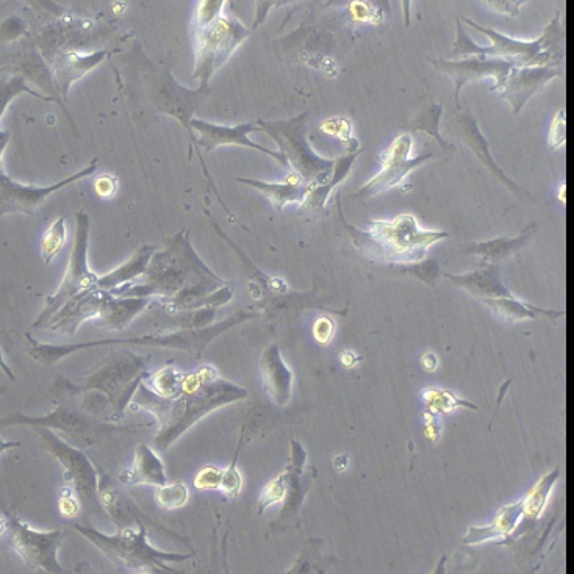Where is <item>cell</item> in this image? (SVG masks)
Instances as JSON below:
<instances>
[{
	"mask_svg": "<svg viewBox=\"0 0 574 574\" xmlns=\"http://www.w3.org/2000/svg\"><path fill=\"white\" fill-rule=\"evenodd\" d=\"M260 370H262L263 382H265L268 395L274 399L277 406H287L291 399L293 373L280 356L277 343L268 346L263 352L262 359H260Z\"/></svg>",
	"mask_w": 574,
	"mask_h": 574,
	"instance_id": "cell-22",
	"label": "cell"
},
{
	"mask_svg": "<svg viewBox=\"0 0 574 574\" xmlns=\"http://www.w3.org/2000/svg\"><path fill=\"white\" fill-rule=\"evenodd\" d=\"M565 143V110H559L551 122L549 130V149L556 151Z\"/></svg>",
	"mask_w": 574,
	"mask_h": 574,
	"instance_id": "cell-44",
	"label": "cell"
},
{
	"mask_svg": "<svg viewBox=\"0 0 574 574\" xmlns=\"http://www.w3.org/2000/svg\"><path fill=\"white\" fill-rule=\"evenodd\" d=\"M223 482V470L215 467H205L196 474L193 485L196 490H219Z\"/></svg>",
	"mask_w": 574,
	"mask_h": 574,
	"instance_id": "cell-43",
	"label": "cell"
},
{
	"mask_svg": "<svg viewBox=\"0 0 574 574\" xmlns=\"http://www.w3.org/2000/svg\"><path fill=\"white\" fill-rule=\"evenodd\" d=\"M7 392V388L4 387H0V395H2V393Z\"/></svg>",
	"mask_w": 574,
	"mask_h": 574,
	"instance_id": "cell-57",
	"label": "cell"
},
{
	"mask_svg": "<svg viewBox=\"0 0 574 574\" xmlns=\"http://www.w3.org/2000/svg\"><path fill=\"white\" fill-rule=\"evenodd\" d=\"M559 198L560 201L565 202V185H562V187H560Z\"/></svg>",
	"mask_w": 574,
	"mask_h": 574,
	"instance_id": "cell-56",
	"label": "cell"
},
{
	"mask_svg": "<svg viewBox=\"0 0 574 574\" xmlns=\"http://www.w3.org/2000/svg\"><path fill=\"white\" fill-rule=\"evenodd\" d=\"M443 116V104L431 102V107L426 108L417 118L409 122V127L412 132H424L431 135L438 144H440V151L445 154H453L456 151L453 143H449L442 133H440V119Z\"/></svg>",
	"mask_w": 574,
	"mask_h": 574,
	"instance_id": "cell-33",
	"label": "cell"
},
{
	"mask_svg": "<svg viewBox=\"0 0 574 574\" xmlns=\"http://www.w3.org/2000/svg\"><path fill=\"white\" fill-rule=\"evenodd\" d=\"M559 476L560 471L557 468L546 474L545 478L537 482V485L532 488L529 495L523 499L524 515L526 517L537 518L542 514L546 503H548L549 493L553 490Z\"/></svg>",
	"mask_w": 574,
	"mask_h": 574,
	"instance_id": "cell-34",
	"label": "cell"
},
{
	"mask_svg": "<svg viewBox=\"0 0 574 574\" xmlns=\"http://www.w3.org/2000/svg\"><path fill=\"white\" fill-rule=\"evenodd\" d=\"M346 224V223H345ZM357 248L368 257L382 263L417 265L426 257L427 249L437 241L448 238V232L421 230L412 215H399L392 221H370V232H359L346 224Z\"/></svg>",
	"mask_w": 574,
	"mask_h": 574,
	"instance_id": "cell-4",
	"label": "cell"
},
{
	"mask_svg": "<svg viewBox=\"0 0 574 574\" xmlns=\"http://www.w3.org/2000/svg\"><path fill=\"white\" fill-rule=\"evenodd\" d=\"M66 244V219L65 216H60L57 221L49 226L46 234L41 243V255L46 265L52 263V260L60 254L61 249L65 248Z\"/></svg>",
	"mask_w": 574,
	"mask_h": 574,
	"instance_id": "cell-36",
	"label": "cell"
},
{
	"mask_svg": "<svg viewBox=\"0 0 574 574\" xmlns=\"http://www.w3.org/2000/svg\"><path fill=\"white\" fill-rule=\"evenodd\" d=\"M188 501V488L183 484H165L157 487L155 503L165 510H176L185 506Z\"/></svg>",
	"mask_w": 574,
	"mask_h": 574,
	"instance_id": "cell-38",
	"label": "cell"
},
{
	"mask_svg": "<svg viewBox=\"0 0 574 574\" xmlns=\"http://www.w3.org/2000/svg\"><path fill=\"white\" fill-rule=\"evenodd\" d=\"M22 93H29L32 94V96L44 99L41 94L35 93V91L27 88L26 80H24V77L15 76L11 77V79L7 80V82H0V119H2V116H4L5 110H7L10 102L13 101L16 96H19V94Z\"/></svg>",
	"mask_w": 574,
	"mask_h": 574,
	"instance_id": "cell-39",
	"label": "cell"
},
{
	"mask_svg": "<svg viewBox=\"0 0 574 574\" xmlns=\"http://www.w3.org/2000/svg\"><path fill=\"white\" fill-rule=\"evenodd\" d=\"M74 531L93 543L116 567L127 571H163L177 573L171 564H182L193 559V554L166 553L154 548L148 540V528L144 524L135 528L118 529L113 535L104 534L88 523H77Z\"/></svg>",
	"mask_w": 574,
	"mask_h": 574,
	"instance_id": "cell-6",
	"label": "cell"
},
{
	"mask_svg": "<svg viewBox=\"0 0 574 574\" xmlns=\"http://www.w3.org/2000/svg\"><path fill=\"white\" fill-rule=\"evenodd\" d=\"M108 54H110L108 51H97L87 55L77 54V52L58 54L55 58L54 69L58 90L63 94V99L68 96L72 83L82 79L91 69L101 65Z\"/></svg>",
	"mask_w": 574,
	"mask_h": 574,
	"instance_id": "cell-26",
	"label": "cell"
},
{
	"mask_svg": "<svg viewBox=\"0 0 574 574\" xmlns=\"http://www.w3.org/2000/svg\"><path fill=\"white\" fill-rule=\"evenodd\" d=\"M183 374L174 365L163 366L155 374H148L143 384L160 398H169L179 390Z\"/></svg>",
	"mask_w": 574,
	"mask_h": 574,
	"instance_id": "cell-35",
	"label": "cell"
},
{
	"mask_svg": "<svg viewBox=\"0 0 574 574\" xmlns=\"http://www.w3.org/2000/svg\"><path fill=\"white\" fill-rule=\"evenodd\" d=\"M534 232L535 226L532 224V226L526 227L517 238H496V240L470 244L465 249V254L481 255L485 265H498L501 260L521 251L531 240Z\"/></svg>",
	"mask_w": 574,
	"mask_h": 574,
	"instance_id": "cell-29",
	"label": "cell"
},
{
	"mask_svg": "<svg viewBox=\"0 0 574 574\" xmlns=\"http://www.w3.org/2000/svg\"><path fill=\"white\" fill-rule=\"evenodd\" d=\"M110 296H112L110 291L99 290V288L83 291L80 295L74 296L71 301L66 302L52 316V320L49 321L47 327L54 332L74 337L77 329L85 321L96 320V318L99 320L101 318Z\"/></svg>",
	"mask_w": 574,
	"mask_h": 574,
	"instance_id": "cell-20",
	"label": "cell"
},
{
	"mask_svg": "<svg viewBox=\"0 0 574 574\" xmlns=\"http://www.w3.org/2000/svg\"><path fill=\"white\" fill-rule=\"evenodd\" d=\"M334 334L335 324L331 318L323 316L320 320H316L315 326H313V335H315L316 341H320L323 345H327V343H331Z\"/></svg>",
	"mask_w": 574,
	"mask_h": 574,
	"instance_id": "cell-47",
	"label": "cell"
},
{
	"mask_svg": "<svg viewBox=\"0 0 574 574\" xmlns=\"http://www.w3.org/2000/svg\"><path fill=\"white\" fill-rule=\"evenodd\" d=\"M456 127L460 140L467 144L468 148L481 160V163H484L485 168H487L496 179L501 180L512 193L517 194L518 198L532 199L531 193L523 190L517 182L510 179V177L504 173L503 168L496 163L492 152H490V144H488L487 138H485L484 133H482L478 121L474 118L473 113L470 112V108L465 107L463 110L457 112Z\"/></svg>",
	"mask_w": 574,
	"mask_h": 574,
	"instance_id": "cell-21",
	"label": "cell"
},
{
	"mask_svg": "<svg viewBox=\"0 0 574 574\" xmlns=\"http://www.w3.org/2000/svg\"><path fill=\"white\" fill-rule=\"evenodd\" d=\"M90 216L85 212L76 213V237H74V246H72L71 259H69L68 270H66L65 279L61 282L60 288L55 291L54 295L46 299V305L41 310L40 315L36 318L33 327L41 329L47 327L52 316L58 310L71 301L74 296L80 295L83 291L96 288L97 276L94 271L90 270L88 265V248H90Z\"/></svg>",
	"mask_w": 574,
	"mask_h": 574,
	"instance_id": "cell-12",
	"label": "cell"
},
{
	"mask_svg": "<svg viewBox=\"0 0 574 574\" xmlns=\"http://www.w3.org/2000/svg\"><path fill=\"white\" fill-rule=\"evenodd\" d=\"M118 481L126 487H135V485L162 487L168 482L165 463L155 454L151 446L143 443L135 449V460H133L132 468L122 471Z\"/></svg>",
	"mask_w": 574,
	"mask_h": 574,
	"instance_id": "cell-23",
	"label": "cell"
},
{
	"mask_svg": "<svg viewBox=\"0 0 574 574\" xmlns=\"http://www.w3.org/2000/svg\"><path fill=\"white\" fill-rule=\"evenodd\" d=\"M309 112L282 121H257V126L268 133L280 154L287 158L290 173L298 174L305 183L318 185L331 176L334 160L321 157L313 151L307 138Z\"/></svg>",
	"mask_w": 574,
	"mask_h": 574,
	"instance_id": "cell-8",
	"label": "cell"
},
{
	"mask_svg": "<svg viewBox=\"0 0 574 574\" xmlns=\"http://www.w3.org/2000/svg\"><path fill=\"white\" fill-rule=\"evenodd\" d=\"M76 493L72 492V488L68 487L61 492L60 496V512L68 518L77 517V515L82 512L80 509L79 499H77Z\"/></svg>",
	"mask_w": 574,
	"mask_h": 574,
	"instance_id": "cell-45",
	"label": "cell"
},
{
	"mask_svg": "<svg viewBox=\"0 0 574 574\" xmlns=\"http://www.w3.org/2000/svg\"><path fill=\"white\" fill-rule=\"evenodd\" d=\"M346 467H348V460H346V456L337 457V459H335V468H337V470L343 471Z\"/></svg>",
	"mask_w": 574,
	"mask_h": 574,
	"instance_id": "cell-54",
	"label": "cell"
},
{
	"mask_svg": "<svg viewBox=\"0 0 574 574\" xmlns=\"http://www.w3.org/2000/svg\"><path fill=\"white\" fill-rule=\"evenodd\" d=\"M224 7H226V2L223 0H204L201 2L196 8V15H194V29L207 26L210 22L215 21L218 16L223 15Z\"/></svg>",
	"mask_w": 574,
	"mask_h": 574,
	"instance_id": "cell-42",
	"label": "cell"
},
{
	"mask_svg": "<svg viewBox=\"0 0 574 574\" xmlns=\"http://www.w3.org/2000/svg\"><path fill=\"white\" fill-rule=\"evenodd\" d=\"M456 287L463 288L468 291L470 295L478 299L488 298H510L509 288L503 284L501 273L496 265H487L481 270L473 271V273L463 274V276H453V274H445Z\"/></svg>",
	"mask_w": 574,
	"mask_h": 574,
	"instance_id": "cell-24",
	"label": "cell"
},
{
	"mask_svg": "<svg viewBox=\"0 0 574 574\" xmlns=\"http://www.w3.org/2000/svg\"><path fill=\"white\" fill-rule=\"evenodd\" d=\"M485 305H487L490 312L499 318V320L504 321V323H518V321L523 320H534L539 315L548 316V318H559V316L564 315V312H553V310L540 309V307H534L528 302L520 301V299L510 296V298H488L482 299Z\"/></svg>",
	"mask_w": 574,
	"mask_h": 574,
	"instance_id": "cell-32",
	"label": "cell"
},
{
	"mask_svg": "<svg viewBox=\"0 0 574 574\" xmlns=\"http://www.w3.org/2000/svg\"><path fill=\"white\" fill-rule=\"evenodd\" d=\"M0 370L4 371L5 376L10 379V381H16L15 373L11 370L10 365H8L7 360H5L4 354L0 351Z\"/></svg>",
	"mask_w": 574,
	"mask_h": 574,
	"instance_id": "cell-51",
	"label": "cell"
},
{
	"mask_svg": "<svg viewBox=\"0 0 574 574\" xmlns=\"http://www.w3.org/2000/svg\"><path fill=\"white\" fill-rule=\"evenodd\" d=\"M362 152L363 149L359 148L356 151L349 152L348 155H343V157L334 160V169H332L331 176L327 177L324 182L310 187L309 193H307L304 202H302V209L307 210L309 213H324L329 194L348 177L349 171H351L357 157Z\"/></svg>",
	"mask_w": 574,
	"mask_h": 574,
	"instance_id": "cell-27",
	"label": "cell"
},
{
	"mask_svg": "<svg viewBox=\"0 0 574 574\" xmlns=\"http://www.w3.org/2000/svg\"><path fill=\"white\" fill-rule=\"evenodd\" d=\"M155 251H157L155 246H149V244L141 246L127 262L122 263L121 266L105 274V276H99L96 288L112 293V291L140 279L148 271L149 263H151L152 255L155 254Z\"/></svg>",
	"mask_w": 574,
	"mask_h": 574,
	"instance_id": "cell-28",
	"label": "cell"
},
{
	"mask_svg": "<svg viewBox=\"0 0 574 574\" xmlns=\"http://www.w3.org/2000/svg\"><path fill=\"white\" fill-rule=\"evenodd\" d=\"M243 434L244 429L241 431L240 443H238L237 453H235L234 460L230 463L229 468L223 470V482H221V488L219 490H223L226 493L227 498L235 499L240 493L241 484V474L238 473L237 465H238V456H240L241 451V443H243Z\"/></svg>",
	"mask_w": 574,
	"mask_h": 574,
	"instance_id": "cell-40",
	"label": "cell"
},
{
	"mask_svg": "<svg viewBox=\"0 0 574 574\" xmlns=\"http://www.w3.org/2000/svg\"><path fill=\"white\" fill-rule=\"evenodd\" d=\"M321 129L326 133H331L334 137H340L341 140L351 141V122L343 118L331 119L321 124Z\"/></svg>",
	"mask_w": 574,
	"mask_h": 574,
	"instance_id": "cell-46",
	"label": "cell"
},
{
	"mask_svg": "<svg viewBox=\"0 0 574 574\" xmlns=\"http://www.w3.org/2000/svg\"><path fill=\"white\" fill-rule=\"evenodd\" d=\"M5 532H7V520H2V518H0V537H2Z\"/></svg>",
	"mask_w": 574,
	"mask_h": 574,
	"instance_id": "cell-55",
	"label": "cell"
},
{
	"mask_svg": "<svg viewBox=\"0 0 574 574\" xmlns=\"http://www.w3.org/2000/svg\"><path fill=\"white\" fill-rule=\"evenodd\" d=\"M11 426L46 427L54 432H61L69 437L76 448H88L97 442V438L113 432H132L135 429H148L143 424L137 426L122 427L105 424L104 421L90 417L88 413L74 412L68 407L60 406L43 417H30L24 413H10L7 417L0 418V429Z\"/></svg>",
	"mask_w": 574,
	"mask_h": 574,
	"instance_id": "cell-11",
	"label": "cell"
},
{
	"mask_svg": "<svg viewBox=\"0 0 574 574\" xmlns=\"http://www.w3.org/2000/svg\"><path fill=\"white\" fill-rule=\"evenodd\" d=\"M143 382L129 409L148 410L154 415L157 421L155 448L160 453L168 451L202 418L248 396L246 388L226 381L210 365L201 366L194 373L183 374L179 390L169 398L154 395Z\"/></svg>",
	"mask_w": 574,
	"mask_h": 574,
	"instance_id": "cell-2",
	"label": "cell"
},
{
	"mask_svg": "<svg viewBox=\"0 0 574 574\" xmlns=\"http://www.w3.org/2000/svg\"><path fill=\"white\" fill-rule=\"evenodd\" d=\"M33 429L40 437L43 448L63 467V479L66 484L71 485L72 492L76 493L85 517H99V514H105L99 501V476L87 454L71 443L63 442L51 429L46 427H33Z\"/></svg>",
	"mask_w": 574,
	"mask_h": 574,
	"instance_id": "cell-9",
	"label": "cell"
},
{
	"mask_svg": "<svg viewBox=\"0 0 574 574\" xmlns=\"http://www.w3.org/2000/svg\"><path fill=\"white\" fill-rule=\"evenodd\" d=\"M152 299L149 298H119L112 295L105 305L104 312L99 318V326L108 331H122L143 312Z\"/></svg>",
	"mask_w": 574,
	"mask_h": 574,
	"instance_id": "cell-30",
	"label": "cell"
},
{
	"mask_svg": "<svg viewBox=\"0 0 574 574\" xmlns=\"http://www.w3.org/2000/svg\"><path fill=\"white\" fill-rule=\"evenodd\" d=\"M148 374L143 359L130 356L126 360L108 363L101 370L85 377L80 384L63 382L60 390L74 396L99 393L102 401L96 413H108V420L116 423L126 417L133 396Z\"/></svg>",
	"mask_w": 574,
	"mask_h": 574,
	"instance_id": "cell-7",
	"label": "cell"
},
{
	"mask_svg": "<svg viewBox=\"0 0 574 574\" xmlns=\"http://www.w3.org/2000/svg\"><path fill=\"white\" fill-rule=\"evenodd\" d=\"M287 495V484H285V474H280L276 479L265 485L259 499V515H263L268 507L273 504L282 503Z\"/></svg>",
	"mask_w": 574,
	"mask_h": 574,
	"instance_id": "cell-41",
	"label": "cell"
},
{
	"mask_svg": "<svg viewBox=\"0 0 574 574\" xmlns=\"http://www.w3.org/2000/svg\"><path fill=\"white\" fill-rule=\"evenodd\" d=\"M351 15L356 21L377 22L376 13L370 4H363V2H356L351 5Z\"/></svg>",
	"mask_w": 574,
	"mask_h": 574,
	"instance_id": "cell-49",
	"label": "cell"
},
{
	"mask_svg": "<svg viewBox=\"0 0 574 574\" xmlns=\"http://www.w3.org/2000/svg\"><path fill=\"white\" fill-rule=\"evenodd\" d=\"M5 520H7L5 534H8L11 546L15 548L27 567L44 573H65V568L58 562V551L65 540V532L61 529L36 531L15 515H8Z\"/></svg>",
	"mask_w": 574,
	"mask_h": 574,
	"instance_id": "cell-13",
	"label": "cell"
},
{
	"mask_svg": "<svg viewBox=\"0 0 574 574\" xmlns=\"http://www.w3.org/2000/svg\"><path fill=\"white\" fill-rule=\"evenodd\" d=\"M188 127L199 133V138L196 140V149H198L199 152V160H201L202 166H204L205 177L209 180L212 188H215V185H213L212 179H210L209 171L205 168L204 157H202L199 149H204L205 154H210V152L215 151L216 148L234 144V146L254 149V151L270 155L277 163H280V165L290 171V166H288L287 158H285L284 155L280 154L279 151H270V149L263 148V146L254 143V141L249 138V133L260 132V130H262L257 124H254V122L229 127L218 126V124H212V122L202 121V119L191 118L190 122H188Z\"/></svg>",
	"mask_w": 574,
	"mask_h": 574,
	"instance_id": "cell-17",
	"label": "cell"
},
{
	"mask_svg": "<svg viewBox=\"0 0 574 574\" xmlns=\"http://www.w3.org/2000/svg\"><path fill=\"white\" fill-rule=\"evenodd\" d=\"M94 188L101 198H113L118 190V180L113 176H101L94 183Z\"/></svg>",
	"mask_w": 574,
	"mask_h": 574,
	"instance_id": "cell-48",
	"label": "cell"
},
{
	"mask_svg": "<svg viewBox=\"0 0 574 574\" xmlns=\"http://www.w3.org/2000/svg\"><path fill=\"white\" fill-rule=\"evenodd\" d=\"M254 29L244 27L234 15H221L207 26L194 29L196 66L193 77L201 82L202 90L209 88L210 79L232 57L240 44Z\"/></svg>",
	"mask_w": 574,
	"mask_h": 574,
	"instance_id": "cell-10",
	"label": "cell"
},
{
	"mask_svg": "<svg viewBox=\"0 0 574 574\" xmlns=\"http://www.w3.org/2000/svg\"><path fill=\"white\" fill-rule=\"evenodd\" d=\"M564 76V68H553V66L514 68L507 76L499 97L509 102L512 112L518 116L532 96L542 93L551 80L564 79Z\"/></svg>",
	"mask_w": 574,
	"mask_h": 574,
	"instance_id": "cell-19",
	"label": "cell"
},
{
	"mask_svg": "<svg viewBox=\"0 0 574 574\" xmlns=\"http://www.w3.org/2000/svg\"><path fill=\"white\" fill-rule=\"evenodd\" d=\"M524 515L523 499L515 504L503 507L499 510L498 517L493 520L492 524L484 526V528H470L467 537L463 542L468 545H476V543L487 542V540L501 539L507 537L510 532L517 528L518 521Z\"/></svg>",
	"mask_w": 574,
	"mask_h": 574,
	"instance_id": "cell-31",
	"label": "cell"
},
{
	"mask_svg": "<svg viewBox=\"0 0 574 574\" xmlns=\"http://www.w3.org/2000/svg\"><path fill=\"white\" fill-rule=\"evenodd\" d=\"M96 470L97 476H99V501H101L102 509H104L107 517L118 526V529L135 528V526L144 524L146 528H152L155 529V531L173 535L174 539L182 540L185 545H188L187 540L183 539V537L177 535L176 532L163 528V524L149 517V515L116 484L115 479H113L101 465H96Z\"/></svg>",
	"mask_w": 574,
	"mask_h": 574,
	"instance_id": "cell-16",
	"label": "cell"
},
{
	"mask_svg": "<svg viewBox=\"0 0 574 574\" xmlns=\"http://www.w3.org/2000/svg\"><path fill=\"white\" fill-rule=\"evenodd\" d=\"M8 141H10V132L0 130V218L4 215H11V213H22V215L33 216L35 210L46 201L52 193L60 190V188L68 187L71 183L77 180L85 179V177L93 176L97 169V158L93 162L83 168L79 173L72 174L68 179L61 180V182L49 185V187H32V185H24V183L16 182V180L8 177L2 168V155H4L5 148H7Z\"/></svg>",
	"mask_w": 574,
	"mask_h": 574,
	"instance_id": "cell-14",
	"label": "cell"
},
{
	"mask_svg": "<svg viewBox=\"0 0 574 574\" xmlns=\"http://www.w3.org/2000/svg\"><path fill=\"white\" fill-rule=\"evenodd\" d=\"M437 71L443 72L446 76L451 77L456 83L454 91V102L460 110V91L465 85L474 80L493 77L495 85L492 91L501 90L506 83L507 76L514 68H518L515 60H506V58L490 57H468L462 60H445V58L427 57Z\"/></svg>",
	"mask_w": 574,
	"mask_h": 574,
	"instance_id": "cell-18",
	"label": "cell"
},
{
	"mask_svg": "<svg viewBox=\"0 0 574 574\" xmlns=\"http://www.w3.org/2000/svg\"><path fill=\"white\" fill-rule=\"evenodd\" d=\"M19 446H21V442H8V440L0 438V456L10 451V449L19 448Z\"/></svg>",
	"mask_w": 574,
	"mask_h": 574,
	"instance_id": "cell-53",
	"label": "cell"
},
{
	"mask_svg": "<svg viewBox=\"0 0 574 574\" xmlns=\"http://www.w3.org/2000/svg\"><path fill=\"white\" fill-rule=\"evenodd\" d=\"M421 363H423L424 370L434 371L438 366V359L434 352H427V354H424L423 359H421Z\"/></svg>",
	"mask_w": 574,
	"mask_h": 574,
	"instance_id": "cell-50",
	"label": "cell"
},
{
	"mask_svg": "<svg viewBox=\"0 0 574 574\" xmlns=\"http://www.w3.org/2000/svg\"><path fill=\"white\" fill-rule=\"evenodd\" d=\"M359 357H356V354L351 351H346L341 354V362L345 366H354L357 362H359Z\"/></svg>",
	"mask_w": 574,
	"mask_h": 574,
	"instance_id": "cell-52",
	"label": "cell"
},
{
	"mask_svg": "<svg viewBox=\"0 0 574 574\" xmlns=\"http://www.w3.org/2000/svg\"><path fill=\"white\" fill-rule=\"evenodd\" d=\"M238 182L248 185V187L255 188L265 196L277 212L282 213L285 205L298 202L302 204L305 196L310 191L309 183H305L298 174L290 173L282 183L263 182L259 179H237Z\"/></svg>",
	"mask_w": 574,
	"mask_h": 574,
	"instance_id": "cell-25",
	"label": "cell"
},
{
	"mask_svg": "<svg viewBox=\"0 0 574 574\" xmlns=\"http://www.w3.org/2000/svg\"><path fill=\"white\" fill-rule=\"evenodd\" d=\"M468 26L478 30L492 41V46L484 47L474 43L471 36L463 29L462 19H457V36L453 44V55L456 57H490L515 60L518 68L523 66H553L564 68L565 65V27L562 13L557 11L548 26L543 29L537 40L523 41L503 35L488 27L479 26L470 18H463Z\"/></svg>",
	"mask_w": 574,
	"mask_h": 574,
	"instance_id": "cell-3",
	"label": "cell"
},
{
	"mask_svg": "<svg viewBox=\"0 0 574 574\" xmlns=\"http://www.w3.org/2000/svg\"><path fill=\"white\" fill-rule=\"evenodd\" d=\"M423 396L424 399H426L427 407L435 413H449L451 410L457 409V407H468V409L473 410L478 409L474 404L456 398V396L448 392H443V390H427Z\"/></svg>",
	"mask_w": 574,
	"mask_h": 574,
	"instance_id": "cell-37",
	"label": "cell"
},
{
	"mask_svg": "<svg viewBox=\"0 0 574 574\" xmlns=\"http://www.w3.org/2000/svg\"><path fill=\"white\" fill-rule=\"evenodd\" d=\"M412 146L413 138L410 133L396 137L390 144V148L384 154L379 155V160L382 163L381 171L370 182L365 183L357 193L352 194L351 198L368 201V199L379 196L385 191L401 187V183L412 173L413 169H417L418 166L434 158L432 152L418 155L417 158H410Z\"/></svg>",
	"mask_w": 574,
	"mask_h": 574,
	"instance_id": "cell-15",
	"label": "cell"
},
{
	"mask_svg": "<svg viewBox=\"0 0 574 574\" xmlns=\"http://www.w3.org/2000/svg\"><path fill=\"white\" fill-rule=\"evenodd\" d=\"M119 298H162L174 312L219 307L227 304L234 290L216 276L194 251L187 230H180L165 251H155L143 280L112 291Z\"/></svg>",
	"mask_w": 574,
	"mask_h": 574,
	"instance_id": "cell-1",
	"label": "cell"
},
{
	"mask_svg": "<svg viewBox=\"0 0 574 574\" xmlns=\"http://www.w3.org/2000/svg\"><path fill=\"white\" fill-rule=\"evenodd\" d=\"M254 315L248 313H237L227 320L218 324L202 327V329H185V331L174 332V334L146 335V337L116 338V340L88 341V343H69V345H46L40 341L33 340L26 334L29 341V354L36 362L43 366H52L60 360L66 359L74 352L85 351V349L97 348V346L112 345H140L151 346V348L174 349V351L188 352V354H199L205 346L212 343L218 335L226 332L230 327L237 326L241 321L248 320Z\"/></svg>",
	"mask_w": 574,
	"mask_h": 574,
	"instance_id": "cell-5",
	"label": "cell"
}]
</instances>
